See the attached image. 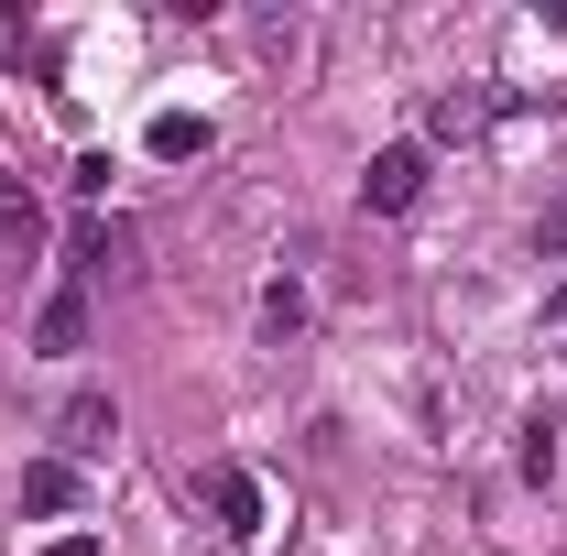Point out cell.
<instances>
[{
	"label": "cell",
	"instance_id": "3957f363",
	"mask_svg": "<svg viewBox=\"0 0 567 556\" xmlns=\"http://www.w3.org/2000/svg\"><path fill=\"white\" fill-rule=\"evenodd\" d=\"M55 436H66V459H99V447L121 436V404H110V393H76V404H66V425H55Z\"/></svg>",
	"mask_w": 567,
	"mask_h": 556
},
{
	"label": "cell",
	"instance_id": "52a82bcc",
	"mask_svg": "<svg viewBox=\"0 0 567 556\" xmlns=\"http://www.w3.org/2000/svg\"><path fill=\"white\" fill-rule=\"evenodd\" d=\"M481 110H492V99H458V87H447V99H436V142H458V132H481Z\"/></svg>",
	"mask_w": 567,
	"mask_h": 556
},
{
	"label": "cell",
	"instance_id": "277c9868",
	"mask_svg": "<svg viewBox=\"0 0 567 556\" xmlns=\"http://www.w3.org/2000/svg\"><path fill=\"white\" fill-rule=\"evenodd\" d=\"M33 240H44V197L22 175H0V251H33Z\"/></svg>",
	"mask_w": 567,
	"mask_h": 556
},
{
	"label": "cell",
	"instance_id": "7a4b0ae2",
	"mask_svg": "<svg viewBox=\"0 0 567 556\" xmlns=\"http://www.w3.org/2000/svg\"><path fill=\"white\" fill-rule=\"evenodd\" d=\"M208 502H218V535H262V491H251V470H208Z\"/></svg>",
	"mask_w": 567,
	"mask_h": 556
},
{
	"label": "cell",
	"instance_id": "5b68a950",
	"mask_svg": "<svg viewBox=\"0 0 567 556\" xmlns=\"http://www.w3.org/2000/svg\"><path fill=\"white\" fill-rule=\"evenodd\" d=\"M121 251H132V229H110V218H99V229L76 240V274H87V284H99V274H121Z\"/></svg>",
	"mask_w": 567,
	"mask_h": 556
},
{
	"label": "cell",
	"instance_id": "6da1fadb",
	"mask_svg": "<svg viewBox=\"0 0 567 556\" xmlns=\"http://www.w3.org/2000/svg\"><path fill=\"white\" fill-rule=\"evenodd\" d=\"M415 186H425V142H393V153H371L360 208H415Z\"/></svg>",
	"mask_w": 567,
	"mask_h": 556
},
{
	"label": "cell",
	"instance_id": "ba28073f",
	"mask_svg": "<svg viewBox=\"0 0 567 556\" xmlns=\"http://www.w3.org/2000/svg\"><path fill=\"white\" fill-rule=\"evenodd\" d=\"M55 502H76L66 470H33V481H22V513H55Z\"/></svg>",
	"mask_w": 567,
	"mask_h": 556
},
{
	"label": "cell",
	"instance_id": "8992f818",
	"mask_svg": "<svg viewBox=\"0 0 567 556\" xmlns=\"http://www.w3.org/2000/svg\"><path fill=\"white\" fill-rule=\"evenodd\" d=\"M76 339H87V295H76V284H66V295L44 306V349H76Z\"/></svg>",
	"mask_w": 567,
	"mask_h": 556
},
{
	"label": "cell",
	"instance_id": "9c48e42d",
	"mask_svg": "<svg viewBox=\"0 0 567 556\" xmlns=\"http://www.w3.org/2000/svg\"><path fill=\"white\" fill-rule=\"evenodd\" d=\"M524 470H535V481L557 470V415H535V425H524Z\"/></svg>",
	"mask_w": 567,
	"mask_h": 556
}]
</instances>
